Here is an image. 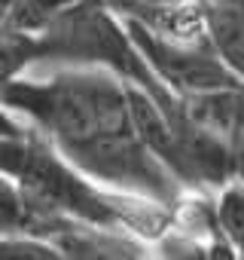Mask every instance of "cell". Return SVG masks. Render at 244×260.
Here are the masks:
<instances>
[{
    "mask_svg": "<svg viewBox=\"0 0 244 260\" xmlns=\"http://www.w3.org/2000/svg\"><path fill=\"white\" fill-rule=\"evenodd\" d=\"M61 257V251L34 236H0V260H52Z\"/></svg>",
    "mask_w": 244,
    "mask_h": 260,
    "instance_id": "obj_8",
    "label": "cell"
},
{
    "mask_svg": "<svg viewBox=\"0 0 244 260\" xmlns=\"http://www.w3.org/2000/svg\"><path fill=\"white\" fill-rule=\"evenodd\" d=\"M214 205L220 233L232 248V257L244 260V178H232L229 184H223L214 193Z\"/></svg>",
    "mask_w": 244,
    "mask_h": 260,
    "instance_id": "obj_5",
    "label": "cell"
},
{
    "mask_svg": "<svg viewBox=\"0 0 244 260\" xmlns=\"http://www.w3.org/2000/svg\"><path fill=\"white\" fill-rule=\"evenodd\" d=\"M37 61L113 71L126 83L150 92L171 119L183 113V101L147 64L129 25L110 7V0H73L37 37Z\"/></svg>",
    "mask_w": 244,
    "mask_h": 260,
    "instance_id": "obj_2",
    "label": "cell"
},
{
    "mask_svg": "<svg viewBox=\"0 0 244 260\" xmlns=\"http://www.w3.org/2000/svg\"><path fill=\"white\" fill-rule=\"evenodd\" d=\"M70 4H73V0H16V7H13L7 25L19 28L25 34L40 37Z\"/></svg>",
    "mask_w": 244,
    "mask_h": 260,
    "instance_id": "obj_7",
    "label": "cell"
},
{
    "mask_svg": "<svg viewBox=\"0 0 244 260\" xmlns=\"http://www.w3.org/2000/svg\"><path fill=\"white\" fill-rule=\"evenodd\" d=\"M13 7H16V0H0V25H7V22H10Z\"/></svg>",
    "mask_w": 244,
    "mask_h": 260,
    "instance_id": "obj_10",
    "label": "cell"
},
{
    "mask_svg": "<svg viewBox=\"0 0 244 260\" xmlns=\"http://www.w3.org/2000/svg\"><path fill=\"white\" fill-rule=\"evenodd\" d=\"M241 178H244V175H241Z\"/></svg>",
    "mask_w": 244,
    "mask_h": 260,
    "instance_id": "obj_11",
    "label": "cell"
},
{
    "mask_svg": "<svg viewBox=\"0 0 244 260\" xmlns=\"http://www.w3.org/2000/svg\"><path fill=\"white\" fill-rule=\"evenodd\" d=\"M92 181L174 208L186 193L144 141L129 83L104 68H64L46 80L19 77L0 92Z\"/></svg>",
    "mask_w": 244,
    "mask_h": 260,
    "instance_id": "obj_1",
    "label": "cell"
},
{
    "mask_svg": "<svg viewBox=\"0 0 244 260\" xmlns=\"http://www.w3.org/2000/svg\"><path fill=\"white\" fill-rule=\"evenodd\" d=\"M31 64H37V37L13 25H0V92L16 83Z\"/></svg>",
    "mask_w": 244,
    "mask_h": 260,
    "instance_id": "obj_6",
    "label": "cell"
},
{
    "mask_svg": "<svg viewBox=\"0 0 244 260\" xmlns=\"http://www.w3.org/2000/svg\"><path fill=\"white\" fill-rule=\"evenodd\" d=\"M138 49L144 52L147 64L156 71V77L177 95V98H195L205 92H217V89H229L238 86L241 80H235V74L220 61V55L214 52V46L208 43V37H165L150 31L147 25L126 19Z\"/></svg>",
    "mask_w": 244,
    "mask_h": 260,
    "instance_id": "obj_3",
    "label": "cell"
},
{
    "mask_svg": "<svg viewBox=\"0 0 244 260\" xmlns=\"http://www.w3.org/2000/svg\"><path fill=\"white\" fill-rule=\"evenodd\" d=\"M201 22L220 61L244 83V0H201Z\"/></svg>",
    "mask_w": 244,
    "mask_h": 260,
    "instance_id": "obj_4",
    "label": "cell"
},
{
    "mask_svg": "<svg viewBox=\"0 0 244 260\" xmlns=\"http://www.w3.org/2000/svg\"><path fill=\"white\" fill-rule=\"evenodd\" d=\"M0 135H7V138H16V135H25V128L0 107Z\"/></svg>",
    "mask_w": 244,
    "mask_h": 260,
    "instance_id": "obj_9",
    "label": "cell"
}]
</instances>
